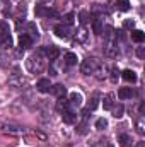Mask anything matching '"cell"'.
<instances>
[{
    "instance_id": "d6a6232c",
    "label": "cell",
    "mask_w": 145,
    "mask_h": 147,
    "mask_svg": "<svg viewBox=\"0 0 145 147\" xmlns=\"http://www.w3.org/2000/svg\"><path fill=\"white\" fill-rule=\"evenodd\" d=\"M125 28H126V29H133V28H135V21L126 19V21H125Z\"/></svg>"
},
{
    "instance_id": "d590c367",
    "label": "cell",
    "mask_w": 145,
    "mask_h": 147,
    "mask_svg": "<svg viewBox=\"0 0 145 147\" xmlns=\"http://www.w3.org/2000/svg\"><path fill=\"white\" fill-rule=\"evenodd\" d=\"M137 55H138V58H144L145 57V48L144 46H140V48L137 50Z\"/></svg>"
},
{
    "instance_id": "2e32d148",
    "label": "cell",
    "mask_w": 145,
    "mask_h": 147,
    "mask_svg": "<svg viewBox=\"0 0 145 147\" xmlns=\"http://www.w3.org/2000/svg\"><path fill=\"white\" fill-rule=\"evenodd\" d=\"M118 142H119V147H130L132 137L126 135V134H121V135H118Z\"/></svg>"
},
{
    "instance_id": "9c48e42d",
    "label": "cell",
    "mask_w": 145,
    "mask_h": 147,
    "mask_svg": "<svg viewBox=\"0 0 145 147\" xmlns=\"http://www.w3.org/2000/svg\"><path fill=\"white\" fill-rule=\"evenodd\" d=\"M75 39H77V43L85 45V43L89 41V33H87V29H85V28H80V29L77 31V34H75Z\"/></svg>"
},
{
    "instance_id": "7a4b0ae2",
    "label": "cell",
    "mask_w": 145,
    "mask_h": 147,
    "mask_svg": "<svg viewBox=\"0 0 145 147\" xmlns=\"http://www.w3.org/2000/svg\"><path fill=\"white\" fill-rule=\"evenodd\" d=\"M103 65L96 60V58H85L84 62H82V65H80V70L82 74H85V75H96V72L101 69Z\"/></svg>"
},
{
    "instance_id": "f35d334b",
    "label": "cell",
    "mask_w": 145,
    "mask_h": 147,
    "mask_svg": "<svg viewBox=\"0 0 145 147\" xmlns=\"http://www.w3.org/2000/svg\"><path fill=\"white\" fill-rule=\"evenodd\" d=\"M138 147H145V146H144V142H138Z\"/></svg>"
},
{
    "instance_id": "4fadbf2b",
    "label": "cell",
    "mask_w": 145,
    "mask_h": 147,
    "mask_svg": "<svg viewBox=\"0 0 145 147\" xmlns=\"http://www.w3.org/2000/svg\"><path fill=\"white\" fill-rule=\"evenodd\" d=\"M82 101H84V98H82L80 92H72V94H70V101H68V103H70L72 106H77V108H79V106L82 105Z\"/></svg>"
},
{
    "instance_id": "5bb4252c",
    "label": "cell",
    "mask_w": 145,
    "mask_h": 147,
    "mask_svg": "<svg viewBox=\"0 0 145 147\" xmlns=\"http://www.w3.org/2000/svg\"><path fill=\"white\" fill-rule=\"evenodd\" d=\"M103 29H104V26H103V19L96 17V19L92 21V31H94L96 34H101V33H103Z\"/></svg>"
},
{
    "instance_id": "603a6c76",
    "label": "cell",
    "mask_w": 145,
    "mask_h": 147,
    "mask_svg": "<svg viewBox=\"0 0 145 147\" xmlns=\"http://www.w3.org/2000/svg\"><path fill=\"white\" fill-rule=\"evenodd\" d=\"M0 45H2V48H3V50H10V48H12V38H10V34H7V36H2Z\"/></svg>"
},
{
    "instance_id": "5b68a950",
    "label": "cell",
    "mask_w": 145,
    "mask_h": 147,
    "mask_svg": "<svg viewBox=\"0 0 145 147\" xmlns=\"http://www.w3.org/2000/svg\"><path fill=\"white\" fill-rule=\"evenodd\" d=\"M55 34L58 38H68L72 34V28H70V24H58V26H55Z\"/></svg>"
},
{
    "instance_id": "8fae6325",
    "label": "cell",
    "mask_w": 145,
    "mask_h": 147,
    "mask_svg": "<svg viewBox=\"0 0 145 147\" xmlns=\"http://www.w3.org/2000/svg\"><path fill=\"white\" fill-rule=\"evenodd\" d=\"M118 98L119 99H132L133 98V89L132 87H121L118 91Z\"/></svg>"
},
{
    "instance_id": "8992f818",
    "label": "cell",
    "mask_w": 145,
    "mask_h": 147,
    "mask_svg": "<svg viewBox=\"0 0 145 147\" xmlns=\"http://www.w3.org/2000/svg\"><path fill=\"white\" fill-rule=\"evenodd\" d=\"M36 89L39 92H50V89H51V82H50V79H46V77H43V79H39L36 84Z\"/></svg>"
},
{
    "instance_id": "4dcf8cb0",
    "label": "cell",
    "mask_w": 145,
    "mask_h": 147,
    "mask_svg": "<svg viewBox=\"0 0 145 147\" xmlns=\"http://www.w3.org/2000/svg\"><path fill=\"white\" fill-rule=\"evenodd\" d=\"M135 127H137V132H138L140 135H144V134H145V128H144V120H142V118H138V120H137Z\"/></svg>"
},
{
    "instance_id": "ba28073f",
    "label": "cell",
    "mask_w": 145,
    "mask_h": 147,
    "mask_svg": "<svg viewBox=\"0 0 145 147\" xmlns=\"http://www.w3.org/2000/svg\"><path fill=\"white\" fill-rule=\"evenodd\" d=\"M19 46L22 48V50H28V48H31L33 46V38L29 36V34H21L19 36Z\"/></svg>"
},
{
    "instance_id": "8d00e7d4",
    "label": "cell",
    "mask_w": 145,
    "mask_h": 147,
    "mask_svg": "<svg viewBox=\"0 0 145 147\" xmlns=\"http://www.w3.org/2000/svg\"><path fill=\"white\" fill-rule=\"evenodd\" d=\"M51 2H53V0H39L41 5H44V3H51Z\"/></svg>"
},
{
    "instance_id": "f546056e",
    "label": "cell",
    "mask_w": 145,
    "mask_h": 147,
    "mask_svg": "<svg viewBox=\"0 0 145 147\" xmlns=\"http://www.w3.org/2000/svg\"><path fill=\"white\" fill-rule=\"evenodd\" d=\"M106 127H108V120H106V118H99V120L96 121V128H97V130H104Z\"/></svg>"
},
{
    "instance_id": "836d02e7",
    "label": "cell",
    "mask_w": 145,
    "mask_h": 147,
    "mask_svg": "<svg viewBox=\"0 0 145 147\" xmlns=\"http://www.w3.org/2000/svg\"><path fill=\"white\" fill-rule=\"evenodd\" d=\"M79 134H80V135H85V134H87V123H82V125L79 127Z\"/></svg>"
},
{
    "instance_id": "ac0fdd59",
    "label": "cell",
    "mask_w": 145,
    "mask_h": 147,
    "mask_svg": "<svg viewBox=\"0 0 145 147\" xmlns=\"http://www.w3.org/2000/svg\"><path fill=\"white\" fill-rule=\"evenodd\" d=\"M132 39H133L135 43H144L145 33L144 31H140V29H135V31H132Z\"/></svg>"
},
{
    "instance_id": "52a82bcc",
    "label": "cell",
    "mask_w": 145,
    "mask_h": 147,
    "mask_svg": "<svg viewBox=\"0 0 145 147\" xmlns=\"http://www.w3.org/2000/svg\"><path fill=\"white\" fill-rule=\"evenodd\" d=\"M44 50V55H46V58L48 60H56L58 58V55H60V50L56 48V46H48V48H43Z\"/></svg>"
},
{
    "instance_id": "e575fe53",
    "label": "cell",
    "mask_w": 145,
    "mask_h": 147,
    "mask_svg": "<svg viewBox=\"0 0 145 147\" xmlns=\"http://www.w3.org/2000/svg\"><path fill=\"white\" fill-rule=\"evenodd\" d=\"M73 17H75L73 14H67V16H65V24H72V22H73Z\"/></svg>"
},
{
    "instance_id": "44dd1931",
    "label": "cell",
    "mask_w": 145,
    "mask_h": 147,
    "mask_svg": "<svg viewBox=\"0 0 145 147\" xmlns=\"http://www.w3.org/2000/svg\"><path fill=\"white\" fill-rule=\"evenodd\" d=\"M123 79L126 80V82H135L137 80V74L133 72V70H123Z\"/></svg>"
},
{
    "instance_id": "3957f363",
    "label": "cell",
    "mask_w": 145,
    "mask_h": 147,
    "mask_svg": "<svg viewBox=\"0 0 145 147\" xmlns=\"http://www.w3.org/2000/svg\"><path fill=\"white\" fill-rule=\"evenodd\" d=\"M2 130L5 134H10V135H22V134H26V128L24 127L14 125V123H3L2 125Z\"/></svg>"
},
{
    "instance_id": "7402d4cb",
    "label": "cell",
    "mask_w": 145,
    "mask_h": 147,
    "mask_svg": "<svg viewBox=\"0 0 145 147\" xmlns=\"http://www.w3.org/2000/svg\"><path fill=\"white\" fill-rule=\"evenodd\" d=\"M111 110H113V116H114V118H121L123 113H125V106H123V105H114Z\"/></svg>"
},
{
    "instance_id": "83f0119b",
    "label": "cell",
    "mask_w": 145,
    "mask_h": 147,
    "mask_svg": "<svg viewBox=\"0 0 145 147\" xmlns=\"http://www.w3.org/2000/svg\"><path fill=\"white\" fill-rule=\"evenodd\" d=\"M79 22H80L82 26H85V24L89 22V12H87V10H82V12L79 14Z\"/></svg>"
},
{
    "instance_id": "d4e9b609",
    "label": "cell",
    "mask_w": 145,
    "mask_h": 147,
    "mask_svg": "<svg viewBox=\"0 0 145 147\" xmlns=\"http://www.w3.org/2000/svg\"><path fill=\"white\" fill-rule=\"evenodd\" d=\"M28 31H29V36L33 38V39H34V38H39V33H38V28H36L34 22H29V24H28Z\"/></svg>"
},
{
    "instance_id": "4316f807",
    "label": "cell",
    "mask_w": 145,
    "mask_h": 147,
    "mask_svg": "<svg viewBox=\"0 0 145 147\" xmlns=\"http://www.w3.org/2000/svg\"><path fill=\"white\" fill-rule=\"evenodd\" d=\"M58 110L60 111H65V110H68V106H70V103L65 99V98H58Z\"/></svg>"
},
{
    "instance_id": "6da1fadb",
    "label": "cell",
    "mask_w": 145,
    "mask_h": 147,
    "mask_svg": "<svg viewBox=\"0 0 145 147\" xmlns=\"http://www.w3.org/2000/svg\"><path fill=\"white\" fill-rule=\"evenodd\" d=\"M43 53L44 50H38L34 55H31L26 60V67L31 74H41L44 70V60H43Z\"/></svg>"
},
{
    "instance_id": "e0dca14e",
    "label": "cell",
    "mask_w": 145,
    "mask_h": 147,
    "mask_svg": "<svg viewBox=\"0 0 145 147\" xmlns=\"http://www.w3.org/2000/svg\"><path fill=\"white\" fill-rule=\"evenodd\" d=\"M77 55L72 53V51H68V53H65V65H68V67H72V65H77Z\"/></svg>"
},
{
    "instance_id": "7c38bea8",
    "label": "cell",
    "mask_w": 145,
    "mask_h": 147,
    "mask_svg": "<svg viewBox=\"0 0 145 147\" xmlns=\"http://www.w3.org/2000/svg\"><path fill=\"white\" fill-rule=\"evenodd\" d=\"M62 118H63L65 123L72 125V123H75V120H77V115H75L73 111H70V110H65L63 113H62Z\"/></svg>"
},
{
    "instance_id": "cb8c5ba5",
    "label": "cell",
    "mask_w": 145,
    "mask_h": 147,
    "mask_svg": "<svg viewBox=\"0 0 145 147\" xmlns=\"http://www.w3.org/2000/svg\"><path fill=\"white\" fill-rule=\"evenodd\" d=\"M9 84L10 86H22V77L19 74H12V77L9 79Z\"/></svg>"
},
{
    "instance_id": "277c9868",
    "label": "cell",
    "mask_w": 145,
    "mask_h": 147,
    "mask_svg": "<svg viewBox=\"0 0 145 147\" xmlns=\"http://www.w3.org/2000/svg\"><path fill=\"white\" fill-rule=\"evenodd\" d=\"M34 14H36L38 17H56L58 16V12L56 10H53V9H46L44 5H36V9H34Z\"/></svg>"
},
{
    "instance_id": "d6986e66",
    "label": "cell",
    "mask_w": 145,
    "mask_h": 147,
    "mask_svg": "<svg viewBox=\"0 0 145 147\" xmlns=\"http://www.w3.org/2000/svg\"><path fill=\"white\" fill-rule=\"evenodd\" d=\"M116 9L121 12L130 10V0H116Z\"/></svg>"
},
{
    "instance_id": "9a60e30c",
    "label": "cell",
    "mask_w": 145,
    "mask_h": 147,
    "mask_svg": "<svg viewBox=\"0 0 145 147\" xmlns=\"http://www.w3.org/2000/svg\"><path fill=\"white\" fill-rule=\"evenodd\" d=\"M103 106H104V110H111V108L114 106V94H106V96H104Z\"/></svg>"
},
{
    "instance_id": "f1b7e54d",
    "label": "cell",
    "mask_w": 145,
    "mask_h": 147,
    "mask_svg": "<svg viewBox=\"0 0 145 147\" xmlns=\"http://www.w3.org/2000/svg\"><path fill=\"white\" fill-rule=\"evenodd\" d=\"M7 34H10V28H9V24H7V22H0V38L7 36Z\"/></svg>"
},
{
    "instance_id": "74e56055",
    "label": "cell",
    "mask_w": 145,
    "mask_h": 147,
    "mask_svg": "<svg viewBox=\"0 0 145 147\" xmlns=\"http://www.w3.org/2000/svg\"><path fill=\"white\" fill-rule=\"evenodd\" d=\"M144 111H145V105L144 103H140V115H144Z\"/></svg>"
},
{
    "instance_id": "1f68e13d",
    "label": "cell",
    "mask_w": 145,
    "mask_h": 147,
    "mask_svg": "<svg viewBox=\"0 0 145 147\" xmlns=\"http://www.w3.org/2000/svg\"><path fill=\"white\" fill-rule=\"evenodd\" d=\"M118 77H119V70H118L116 67H111V80H113V82H116V80H118Z\"/></svg>"
},
{
    "instance_id": "ab89813d",
    "label": "cell",
    "mask_w": 145,
    "mask_h": 147,
    "mask_svg": "<svg viewBox=\"0 0 145 147\" xmlns=\"http://www.w3.org/2000/svg\"><path fill=\"white\" fill-rule=\"evenodd\" d=\"M106 147H113V146H106Z\"/></svg>"
},
{
    "instance_id": "484cf974",
    "label": "cell",
    "mask_w": 145,
    "mask_h": 147,
    "mask_svg": "<svg viewBox=\"0 0 145 147\" xmlns=\"http://www.w3.org/2000/svg\"><path fill=\"white\" fill-rule=\"evenodd\" d=\"M97 105H99V98H97V94H94V96H92V99L89 101L87 110H89V111H94L96 108H97Z\"/></svg>"
},
{
    "instance_id": "30bf717a",
    "label": "cell",
    "mask_w": 145,
    "mask_h": 147,
    "mask_svg": "<svg viewBox=\"0 0 145 147\" xmlns=\"http://www.w3.org/2000/svg\"><path fill=\"white\" fill-rule=\"evenodd\" d=\"M56 98H65V94H67V87L65 86H62V84H56V86H51V89H50Z\"/></svg>"
},
{
    "instance_id": "ffe728a7",
    "label": "cell",
    "mask_w": 145,
    "mask_h": 147,
    "mask_svg": "<svg viewBox=\"0 0 145 147\" xmlns=\"http://www.w3.org/2000/svg\"><path fill=\"white\" fill-rule=\"evenodd\" d=\"M9 12H10V2L9 0H0V14L9 16Z\"/></svg>"
}]
</instances>
